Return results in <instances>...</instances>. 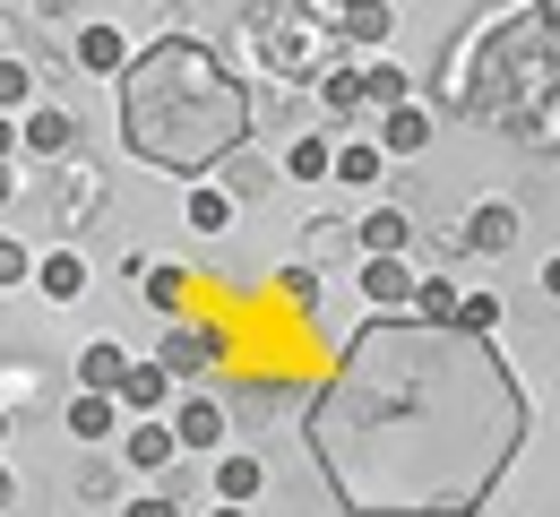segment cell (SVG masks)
Returning a JSON list of instances; mask_svg holds the SVG:
<instances>
[{"label":"cell","instance_id":"9a60e30c","mask_svg":"<svg viewBox=\"0 0 560 517\" xmlns=\"http://www.w3.org/2000/svg\"><path fill=\"white\" fill-rule=\"evenodd\" d=\"M466 242H475L483 259H500V250L517 242V208H500V199H491V208H475V216H466Z\"/></svg>","mask_w":560,"mask_h":517},{"label":"cell","instance_id":"4fadbf2b","mask_svg":"<svg viewBox=\"0 0 560 517\" xmlns=\"http://www.w3.org/2000/svg\"><path fill=\"white\" fill-rule=\"evenodd\" d=\"M173 457H182V440H173V423H155V414H139V423H130V466H139V474H155V466H173Z\"/></svg>","mask_w":560,"mask_h":517},{"label":"cell","instance_id":"3957f363","mask_svg":"<svg viewBox=\"0 0 560 517\" xmlns=\"http://www.w3.org/2000/svg\"><path fill=\"white\" fill-rule=\"evenodd\" d=\"M173 440L215 457V448H224V406H215V397H182V406H173Z\"/></svg>","mask_w":560,"mask_h":517},{"label":"cell","instance_id":"1f68e13d","mask_svg":"<svg viewBox=\"0 0 560 517\" xmlns=\"http://www.w3.org/2000/svg\"><path fill=\"white\" fill-rule=\"evenodd\" d=\"M0 199H18V173H9V164H0Z\"/></svg>","mask_w":560,"mask_h":517},{"label":"cell","instance_id":"83f0119b","mask_svg":"<svg viewBox=\"0 0 560 517\" xmlns=\"http://www.w3.org/2000/svg\"><path fill=\"white\" fill-rule=\"evenodd\" d=\"M9 148H18V121H9V113H0V164H9Z\"/></svg>","mask_w":560,"mask_h":517},{"label":"cell","instance_id":"ffe728a7","mask_svg":"<svg viewBox=\"0 0 560 517\" xmlns=\"http://www.w3.org/2000/svg\"><path fill=\"white\" fill-rule=\"evenodd\" d=\"M26 104H35V70L18 52H0V113H26Z\"/></svg>","mask_w":560,"mask_h":517},{"label":"cell","instance_id":"44dd1931","mask_svg":"<svg viewBox=\"0 0 560 517\" xmlns=\"http://www.w3.org/2000/svg\"><path fill=\"white\" fill-rule=\"evenodd\" d=\"M362 104H380V113H397V104H406V70H397V61H380V70H362Z\"/></svg>","mask_w":560,"mask_h":517},{"label":"cell","instance_id":"e0dca14e","mask_svg":"<svg viewBox=\"0 0 560 517\" xmlns=\"http://www.w3.org/2000/svg\"><path fill=\"white\" fill-rule=\"evenodd\" d=\"M415 319L422 328H457V285L448 277H415Z\"/></svg>","mask_w":560,"mask_h":517},{"label":"cell","instance_id":"8992f818","mask_svg":"<svg viewBox=\"0 0 560 517\" xmlns=\"http://www.w3.org/2000/svg\"><path fill=\"white\" fill-rule=\"evenodd\" d=\"M18 139L44 148V155H70L78 148V113H70V104H35V113L18 121Z\"/></svg>","mask_w":560,"mask_h":517},{"label":"cell","instance_id":"d6986e66","mask_svg":"<svg viewBox=\"0 0 560 517\" xmlns=\"http://www.w3.org/2000/svg\"><path fill=\"white\" fill-rule=\"evenodd\" d=\"M328 164H337L328 139H293V148H284V173H293V181H328Z\"/></svg>","mask_w":560,"mask_h":517},{"label":"cell","instance_id":"5b68a950","mask_svg":"<svg viewBox=\"0 0 560 517\" xmlns=\"http://www.w3.org/2000/svg\"><path fill=\"white\" fill-rule=\"evenodd\" d=\"M337 35L371 52V44H388V35H397V9H388V0H337Z\"/></svg>","mask_w":560,"mask_h":517},{"label":"cell","instance_id":"7402d4cb","mask_svg":"<svg viewBox=\"0 0 560 517\" xmlns=\"http://www.w3.org/2000/svg\"><path fill=\"white\" fill-rule=\"evenodd\" d=\"M319 104L328 113H362V70H319Z\"/></svg>","mask_w":560,"mask_h":517},{"label":"cell","instance_id":"ac0fdd59","mask_svg":"<svg viewBox=\"0 0 560 517\" xmlns=\"http://www.w3.org/2000/svg\"><path fill=\"white\" fill-rule=\"evenodd\" d=\"M121 371H130L121 345H86V354H78V388H104V397H113V379H121Z\"/></svg>","mask_w":560,"mask_h":517},{"label":"cell","instance_id":"8fae6325","mask_svg":"<svg viewBox=\"0 0 560 517\" xmlns=\"http://www.w3.org/2000/svg\"><path fill=\"white\" fill-rule=\"evenodd\" d=\"M422 148H431V113H422L415 95H406V104L380 121V155H422Z\"/></svg>","mask_w":560,"mask_h":517},{"label":"cell","instance_id":"2e32d148","mask_svg":"<svg viewBox=\"0 0 560 517\" xmlns=\"http://www.w3.org/2000/svg\"><path fill=\"white\" fill-rule=\"evenodd\" d=\"M35 285H44L52 302H78V294H86V259H78V250H52V259H35Z\"/></svg>","mask_w":560,"mask_h":517},{"label":"cell","instance_id":"9c48e42d","mask_svg":"<svg viewBox=\"0 0 560 517\" xmlns=\"http://www.w3.org/2000/svg\"><path fill=\"white\" fill-rule=\"evenodd\" d=\"M113 432H121V406H113V397H104V388H78L70 397V440H113Z\"/></svg>","mask_w":560,"mask_h":517},{"label":"cell","instance_id":"30bf717a","mask_svg":"<svg viewBox=\"0 0 560 517\" xmlns=\"http://www.w3.org/2000/svg\"><path fill=\"white\" fill-rule=\"evenodd\" d=\"M215 354H224V337H215V328H173V337L155 345V363H164V371H208Z\"/></svg>","mask_w":560,"mask_h":517},{"label":"cell","instance_id":"4316f807","mask_svg":"<svg viewBox=\"0 0 560 517\" xmlns=\"http://www.w3.org/2000/svg\"><path fill=\"white\" fill-rule=\"evenodd\" d=\"M121 517H182V509H173L164 492H139V501H130V509H121Z\"/></svg>","mask_w":560,"mask_h":517},{"label":"cell","instance_id":"7c38bea8","mask_svg":"<svg viewBox=\"0 0 560 517\" xmlns=\"http://www.w3.org/2000/svg\"><path fill=\"white\" fill-rule=\"evenodd\" d=\"M380 173H388L380 139H346V148H337V164H328V181H346V190H371Z\"/></svg>","mask_w":560,"mask_h":517},{"label":"cell","instance_id":"4dcf8cb0","mask_svg":"<svg viewBox=\"0 0 560 517\" xmlns=\"http://www.w3.org/2000/svg\"><path fill=\"white\" fill-rule=\"evenodd\" d=\"M208 517H250V509H242V501H215V509Z\"/></svg>","mask_w":560,"mask_h":517},{"label":"cell","instance_id":"d6a6232c","mask_svg":"<svg viewBox=\"0 0 560 517\" xmlns=\"http://www.w3.org/2000/svg\"><path fill=\"white\" fill-rule=\"evenodd\" d=\"M0 440H9V406H0Z\"/></svg>","mask_w":560,"mask_h":517},{"label":"cell","instance_id":"d4e9b609","mask_svg":"<svg viewBox=\"0 0 560 517\" xmlns=\"http://www.w3.org/2000/svg\"><path fill=\"white\" fill-rule=\"evenodd\" d=\"M26 277H35V250L0 233V294H9V285H26Z\"/></svg>","mask_w":560,"mask_h":517},{"label":"cell","instance_id":"603a6c76","mask_svg":"<svg viewBox=\"0 0 560 517\" xmlns=\"http://www.w3.org/2000/svg\"><path fill=\"white\" fill-rule=\"evenodd\" d=\"M500 328V294H457V337H491Z\"/></svg>","mask_w":560,"mask_h":517},{"label":"cell","instance_id":"f546056e","mask_svg":"<svg viewBox=\"0 0 560 517\" xmlns=\"http://www.w3.org/2000/svg\"><path fill=\"white\" fill-rule=\"evenodd\" d=\"M9 501H18V474H9V466H0V509H9Z\"/></svg>","mask_w":560,"mask_h":517},{"label":"cell","instance_id":"277c9868","mask_svg":"<svg viewBox=\"0 0 560 517\" xmlns=\"http://www.w3.org/2000/svg\"><path fill=\"white\" fill-rule=\"evenodd\" d=\"M362 302L371 310H406L415 302V259H362Z\"/></svg>","mask_w":560,"mask_h":517},{"label":"cell","instance_id":"f1b7e54d","mask_svg":"<svg viewBox=\"0 0 560 517\" xmlns=\"http://www.w3.org/2000/svg\"><path fill=\"white\" fill-rule=\"evenodd\" d=\"M544 294H552V302H560V259H544Z\"/></svg>","mask_w":560,"mask_h":517},{"label":"cell","instance_id":"ba28073f","mask_svg":"<svg viewBox=\"0 0 560 517\" xmlns=\"http://www.w3.org/2000/svg\"><path fill=\"white\" fill-rule=\"evenodd\" d=\"M362 250H371V259H406V250H415V216H406V208H371V216H362Z\"/></svg>","mask_w":560,"mask_h":517},{"label":"cell","instance_id":"cb8c5ba5","mask_svg":"<svg viewBox=\"0 0 560 517\" xmlns=\"http://www.w3.org/2000/svg\"><path fill=\"white\" fill-rule=\"evenodd\" d=\"M190 224L199 233H233V199L224 190H190Z\"/></svg>","mask_w":560,"mask_h":517},{"label":"cell","instance_id":"484cf974","mask_svg":"<svg viewBox=\"0 0 560 517\" xmlns=\"http://www.w3.org/2000/svg\"><path fill=\"white\" fill-rule=\"evenodd\" d=\"M277 294L302 310V302H319V277H311V268H277Z\"/></svg>","mask_w":560,"mask_h":517},{"label":"cell","instance_id":"5bb4252c","mask_svg":"<svg viewBox=\"0 0 560 517\" xmlns=\"http://www.w3.org/2000/svg\"><path fill=\"white\" fill-rule=\"evenodd\" d=\"M259 492H268V466L259 457H215V501H242L250 509Z\"/></svg>","mask_w":560,"mask_h":517},{"label":"cell","instance_id":"52a82bcc","mask_svg":"<svg viewBox=\"0 0 560 517\" xmlns=\"http://www.w3.org/2000/svg\"><path fill=\"white\" fill-rule=\"evenodd\" d=\"M78 70L121 78L130 70V35H121V26H78Z\"/></svg>","mask_w":560,"mask_h":517},{"label":"cell","instance_id":"7a4b0ae2","mask_svg":"<svg viewBox=\"0 0 560 517\" xmlns=\"http://www.w3.org/2000/svg\"><path fill=\"white\" fill-rule=\"evenodd\" d=\"M113 406H121L130 423H139V414H164V406H173V371L155 363V354H147V363H130L121 379H113Z\"/></svg>","mask_w":560,"mask_h":517},{"label":"cell","instance_id":"6da1fadb","mask_svg":"<svg viewBox=\"0 0 560 517\" xmlns=\"http://www.w3.org/2000/svg\"><path fill=\"white\" fill-rule=\"evenodd\" d=\"M250 95L199 35H164L121 70V148L164 173H208L215 155L242 148Z\"/></svg>","mask_w":560,"mask_h":517}]
</instances>
